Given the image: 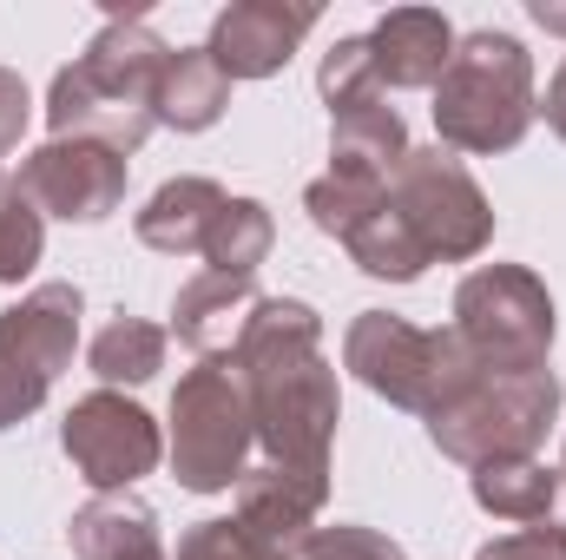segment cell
<instances>
[{"instance_id":"1","label":"cell","mask_w":566,"mask_h":560,"mask_svg":"<svg viewBox=\"0 0 566 560\" xmlns=\"http://www.w3.org/2000/svg\"><path fill=\"white\" fill-rule=\"evenodd\" d=\"M231 370L251 396V428H258L264 462L329 475L343 396H336V370L323 356V317L303 297H264L231 350Z\"/></svg>"},{"instance_id":"2","label":"cell","mask_w":566,"mask_h":560,"mask_svg":"<svg viewBox=\"0 0 566 560\" xmlns=\"http://www.w3.org/2000/svg\"><path fill=\"white\" fill-rule=\"evenodd\" d=\"M165 40L145 27L139 13L126 20H106L99 40L53 73V93H46V126L53 139H93L119 158H133L151 139V86H158V66H165Z\"/></svg>"},{"instance_id":"3","label":"cell","mask_w":566,"mask_h":560,"mask_svg":"<svg viewBox=\"0 0 566 560\" xmlns=\"http://www.w3.org/2000/svg\"><path fill=\"white\" fill-rule=\"evenodd\" d=\"M534 113H541L534 60H527V46L514 33L481 27V33L454 40V60L434 80V133H441L434 145L494 158V152H514L527 139Z\"/></svg>"},{"instance_id":"4","label":"cell","mask_w":566,"mask_h":560,"mask_svg":"<svg viewBox=\"0 0 566 560\" xmlns=\"http://www.w3.org/2000/svg\"><path fill=\"white\" fill-rule=\"evenodd\" d=\"M428 442L461 462V468H488V462H521L547 442V428L560 422V376L554 370H468L434 409H428Z\"/></svg>"},{"instance_id":"5","label":"cell","mask_w":566,"mask_h":560,"mask_svg":"<svg viewBox=\"0 0 566 560\" xmlns=\"http://www.w3.org/2000/svg\"><path fill=\"white\" fill-rule=\"evenodd\" d=\"M258 428L231 363H198L171 390V475L185 495H231L251 468Z\"/></svg>"},{"instance_id":"6","label":"cell","mask_w":566,"mask_h":560,"mask_svg":"<svg viewBox=\"0 0 566 560\" xmlns=\"http://www.w3.org/2000/svg\"><path fill=\"white\" fill-rule=\"evenodd\" d=\"M343 370L382 396L389 409H409V416H428L468 370V343L454 330H416L409 317H389V310H363L343 336Z\"/></svg>"},{"instance_id":"7","label":"cell","mask_w":566,"mask_h":560,"mask_svg":"<svg viewBox=\"0 0 566 560\" xmlns=\"http://www.w3.org/2000/svg\"><path fill=\"white\" fill-rule=\"evenodd\" d=\"M454 336L481 370H547L554 297L527 265H481L454 290Z\"/></svg>"},{"instance_id":"8","label":"cell","mask_w":566,"mask_h":560,"mask_svg":"<svg viewBox=\"0 0 566 560\" xmlns=\"http://www.w3.org/2000/svg\"><path fill=\"white\" fill-rule=\"evenodd\" d=\"M389 205L416 231L428 265H468L494 245V205L448 145H409L389 178Z\"/></svg>"},{"instance_id":"9","label":"cell","mask_w":566,"mask_h":560,"mask_svg":"<svg viewBox=\"0 0 566 560\" xmlns=\"http://www.w3.org/2000/svg\"><path fill=\"white\" fill-rule=\"evenodd\" d=\"M80 283H33L13 310H0V428L27 422L46 390L60 383V370L80 350Z\"/></svg>"},{"instance_id":"10","label":"cell","mask_w":566,"mask_h":560,"mask_svg":"<svg viewBox=\"0 0 566 560\" xmlns=\"http://www.w3.org/2000/svg\"><path fill=\"white\" fill-rule=\"evenodd\" d=\"M60 448H66V462L80 468V481H86L93 495H126L133 481H145V475L158 468L165 435H158V422L145 416L133 396L93 390V396H80V403L66 409Z\"/></svg>"},{"instance_id":"11","label":"cell","mask_w":566,"mask_h":560,"mask_svg":"<svg viewBox=\"0 0 566 560\" xmlns=\"http://www.w3.org/2000/svg\"><path fill=\"white\" fill-rule=\"evenodd\" d=\"M13 191L40 211V218H66V225H99L126 205V158L93 139H46L33 145L13 172Z\"/></svg>"},{"instance_id":"12","label":"cell","mask_w":566,"mask_h":560,"mask_svg":"<svg viewBox=\"0 0 566 560\" xmlns=\"http://www.w3.org/2000/svg\"><path fill=\"white\" fill-rule=\"evenodd\" d=\"M323 501H329V475H303V468L258 462L238 481V528L271 560H303V541L316 535Z\"/></svg>"},{"instance_id":"13","label":"cell","mask_w":566,"mask_h":560,"mask_svg":"<svg viewBox=\"0 0 566 560\" xmlns=\"http://www.w3.org/2000/svg\"><path fill=\"white\" fill-rule=\"evenodd\" d=\"M316 7H283V0H238L211 20L205 53L224 66V80H271L290 66V53L310 40Z\"/></svg>"},{"instance_id":"14","label":"cell","mask_w":566,"mask_h":560,"mask_svg":"<svg viewBox=\"0 0 566 560\" xmlns=\"http://www.w3.org/2000/svg\"><path fill=\"white\" fill-rule=\"evenodd\" d=\"M369 60H376V80L382 93H416V86H434L454 60V27L448 13L434 7H389L369 33Z\"/></svg>"},{"instance_id":"15","label":"cell","mask_w":566,"mask_h":560,"mask_svg":"<svg viewBox=\"0 0 566 560\" xmlns=\"http://www.w3.org/2000/svg\"><path fill=\"white\" fill-rule=\"evenodd\" d=\"M264 303L258 278H218V271H198L191 283H178L171 297V330L178 343H191L205 363H224V350H238L251 310Z\"/></svg>"},{"instance_id":"16","label":"cell","mask_w":566,"mask_h":560,"mask_svg":"<svg viewBox=\"0 0 566 560\" xmlns=\"http://www.w3.org/2000/svg\"><path fill=\"white\" fill-rule=\"evenodd\" d=\"M402 158H409V126H402V113L389 100L329 113V178L389 191V178H396Z\"/></svg>"},{"instance_id":"17","label":"cell","mask_w":566,"mask_h":560,"mask_svg":"<svg viewBox=\"0 0 566 560\" xmlns=\"http://www.w3.org/2000/svg\"><path fill=\"white\" fill-rule=\"evenodd\" d=\"M224 205H231V191L218 178H198V172L191 178H165L145 198V211L133 218V231H139V245L165 251V258H198Z\"/></svg>"},{"instance_id":"18","label":"cell","mask_w":566,"mask_h":560,"mask_svg":"<svg viewBox=\"0 0 566 560\" xmlns=\"http://www.w3.org/2000/svg\"><path fill=\"white\" fill-rule=\"evenodd\" d=\"M231 106V80L205 46H171L151 86V120L171 133H211Z\"/></svg>"},{"instance_id":"19","label":"cell","mask_w":566,"mask_h":560,"mask_svg":"<svg viewBox=\"0 0 566 560\" xmlns=\"http://www.w3.org/2000/svg\"><path fill=\"white\" fill-rule=\"evenodd\" d=\"M66 548L80 560H171L158 541V515L133 495H93L66 521Z\"/></svg>"},{"instance_id":"20","label":"cell","mask_w":566,"mask_h":560,"mask_svg":"<svg viewBox=\"0 0 566 560\" xmlns=\"http://www.w3.org/2000/svg\"><path fill=\"white\" fill-rule=\"evenodd\" d=\"M468 495H474V508L494 515V521L541 528V521H554L560 468H547V462H534V455H521V462H488V468L468 475Z\"/></svg>"},{"instance_id":"21","label":"cell","mask_w":566,"mask_h":560,"mask_svg":"<svg viewBox=\"0 0 566 560\" xmlns=\"http://www.w3.org/2000/svg\"><path fill=\"white\" fill-rule=\"evenodd\" d=\"M271 245H277L271 205H264V198H231V205L218 211V225H211V238H205L198 258H205L218 278H258V265L271 258Z\"/></svg>"},{"instance_id":"22","label":"cell","mask_w":566,"mask_h":560,"mask_svg":"<svg viewBox=\"0 0 566 560\" xmlns=\"http://www.w3.org/2000/svg\"><path fill=\"white\" fill-rule=\"evenodd\" d=\"M343 251L356 258V271H369V278H382V283H416L428 271V251L416 245V231L402 225V211L389 205V191H382V205L343 238Z\"/></svg>"},{"instance_id":"23","label":"cell","mask_w":566,"mask_h":560,"mask_svg":"<svg viewBox=\"0 0 566 560\" xmlns=\"http://www.w3.org/2000/svg\"><path fill=\"white\" fill-rule=\"evenodd\" d=\"M86 363H93V376H99L106 390H119V383L139 390V383H151V376L165 370V330L145 323V317H113V323L93 336Z\"/></svg>"},{"instance_id":"24","label":"cell","mask_w":566,"mask_h":560,"mask_svg":"<svg viewBox=\"0 0 566 560\" xmlns=\"http://www.w3.org/2000/svg\"><path fill=\"white\" fill-rule=\"evenodd\" d=\"M316 93L329 113H349V106H369V100H389L382 80H376V60H369V33H349L323 53L316 66Z\"/></svg>"},{"instance_id":"25","label":"cell","mask_w":566,"mask_h":560,"mask_svg":"<svg viewBox=\"0 0 566 560\" xmlns=\"http://www.w3.org/2000/svg\"><path fill=\"white\" fill-rule=\"evenodd\" d=\"M303 560H409L389 535L376 528H356V521H329L303 541Z\"/></svg>"},{"instance_id":"26","label":"cell","mask_w":566,"mask_h":560,"mask_svg":"<svg viewBox=\"0 0 566 560\" xmlns=\"http://www.w3.org/2000/svg\"><path fill=\"white\" fill-rule=\"evenodd\" d=\"M171 560H271V554L238 528V515H224V521H198V528H185V541H178V554Z\"/></svg>"},{"instance_id":"27","label":"cell","mask_w":566,"mask_h":560,"mask_svg":"<svg viewBox=\"0 0 566 560\" xmlns=\"http://www.w3.org/2000/svg\"><path fill=\"white\" fill-rule=\"evenodd\" d=\"M474 560H566V528L541 521V528H521V535H501L488 541Z\"/></svg>"},{"instance_id":"28","label":"cell","mask_w":566,"mask_h":560,"mask_svg":"<svg viewBox=\"0 0 566 560\" xmlns=\"http://www.w3.org/2000/svg\"><path fill=\"white\" fill-rule=\"evenodd\" d=\"M27 120H33V93H27V80H20V73H7V66H0V158H13V152H20Z\"/></svg>"},{"instance_id":"29","label":"cell","mask_w":566,"mask_h":560,"mask_svg":"<svg viewBox=\"0 0 566 560\" xmlns=\"http://www.w3.org/2000/svg\"><path fill=\"white\" fill-rule=\"evenodd\" d=\"M541 113H547V126H554V139H566V60H560V73L547 80V106H541Z\"/></svg>"},{"instance_id":"30","label":"cell","mask_w":566,"mask_h":560,"mask_svg":"<svg viewBox=\"0 0 566 560\" xmlns=\"http://www.w3.org/2000/svg\"><path fill=\"white\" fill-rule=\"evenodd\" d=\"M527 13H534V27H547V33H560L566 40V0H534Z\"/></svg>"},{"instance_id":"31","label":"cell","mask_w":566,"mask_h":560,"mask_svg":"<svg viewBox=\"0 0 566 560\" xmlns=\"http://www.w3.org/2000/svg\"><path fill=\"white\" fill-rule=\"evenodd\" d=\"M13 198H20V191H13V178L0 172V218H7V205H13Z\"/></svg>"},{"instance_id":"32","label":"cell","mask_w":566,"mask_h":560,"mask_svg":"<svg viewBox=\"0 0 566 560\" xmlns=\"http://www.w3.org/2000/svg\"><path fill=\"white\" fill-rule=\"evenodd\" d=\"M560 475H566V462H560Z\"/></svg>"}]
</instances>
